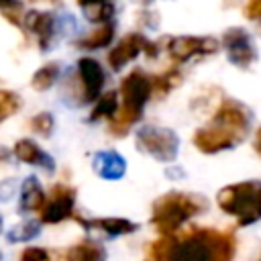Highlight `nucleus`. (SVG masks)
<instances>
[{"label":"nucleus","mask_w":261,"mask_h":261,"mask_svg":"<svg viewBox=\"0 0 261 261\" xmlns=\"http://www.w3.org/2000/svg\"><path fill=\"white\" fill-rule=\"evenodd\" d=\"M234 239L214 228H194L186 234H163L151 245L153 261H232Z\"/></svg>","instance_id":"1"},{"label":"nucleus","mask_w":261,"mask_h":261,"mask_svg":"<svg viewBox=\"0 0 261 261\" xmlns=\"http://www.w3.org/2000/svg\"><path fill=\"white\" fill-rule=\"evenodd\" d=\"M251 130V110L237 100H222L208 126L194 135V145L202 153H218L239 145Z\"/></svg>","instance_id":"2"},{"label":"nucleus","mask_w":261,"mask_h":261,"mask_svg":"<svg viewBox=\"0 0 261 261\" xmlns=\"http://www.w3.org/2000/svg\"><path fill=\"white\" fill-rule=\"evenodd\" d=\"M118 94H120L118 112H116V116L112 120H108L110 122L108 130L114 137L126 135V130L141 118L145 104L153 96V82L145 71L133 69L128 75L122 77Z\"/></svg>","instance_id":"3"},{"label":"nucleus","mask_w":261,"mask_h":261,"mask_svg":"<svg viewBox=\"0 0 261 261\" xmlns=\"http://www.w3.org/2000/svg\"><path fill=\"white\" fill-rule=\"evenodd\" d=\"M206 208H208L206 198L198 194L169 192L163 194L159 200H155L151 222L161 234H173L184 222L202 214Z\"/></svg>","instance_id":"4"},{"label":"nucleus","mask_w":261,"mask_h":261,"mask_svg":"<svg viewBox=\"0 0 261 261\" xmlns=\"http://www.w3.org/2000/svg\"><path fill=\"white\" fill-rule=\"evenodd\" d=\"M216 202L222 212L234 216L241 226H249L261 220V181L247 179L224 186Z\"/></svg>","instance_id":"5"},{"label":"nucleus","mask_w":261,"mask_h":261,"mask_svg":"<svg viewBox=\"0 0 261 261\" xmlns=\"http://www.w3.org/2000/svg\"><path fill=\"white\" fill-rule=\"evenodd\" d=\"M137 149H141L143 153H147L149 157H153L161 163H171L177 157L179 139L169 128L143 126L137 130Z\"/></svg>","instance_id":"6"},{"label":"nucleus","mask_w":261,"mask_h":261,"mask_svg":"<svg viewBox=\"0 0 261 261\" xmlns=\"http://www.w3.org/2000/svg\"><path fill=\"white\" fill-rule=\"evenodd\" d=\"M141 53H147L149 57H153V55H157V45L149 43L139 33H130L122 41H118L114 45V49H110V53H108V65L112 67V71H120L126 63H130L133 59H137Z\"/></svg>","instance_id":"7"},{"label":"nucleus","mask_w":261,"mask_h":261,"mask_svg":"<svg viewBox=\"0 0 261 261\" xmlns=\"http://www.w3.org/2000/svg\"><path fill=\"white\" fill-rule=\"evenodd\" d=\"M75 77L80 86V98L82 104H88L92 100H98L102 96V88L106 82L102 65L92 57H82L75 67Z\"/></svg>","instance_id":"8"},{"label":"nucleus","mask_w":261,"mask_h":261,"mask_svg":"<svg viewBox=\"0 0 261 261\" xmlns=\"http://www.w3.org/2000/svg\"><path fill=\"white\" fill-rule=\"evenodd\" d=\"M218 41L214 37H175L167 45V53L175 63H186L194 57H206L218 51Z\"/></svg>","instance_id":"9"},{"label":"nucleus","mask_w":261,"mask_h":261,"mask_svg":"<svg viewBox=\"0 0 261 261\" xmlns=\"http://www.w3.org/2000/svg\"><path fill=\"white\" fill-rule=\"evenodd\" d=\"M73 204H75V192L69 186L57 184L51 188V196L45 200V206L41 208V222L45 224H57L65 218L73 216Z\"/></svg>","instance_id":"10"},{"label":"nucleus","mask_w":261,"mask_h":261,"mask_svg":"<svg viewBox=\"0 0 261 261\" xmlns=\"http://www.w3.org/2000/svg\"><path fill=\"white\" fill-rule=\"evenodd\" d=\"M222 45L226 49L228 61L239 67H249L257 57L255 45L245 29H228L222 35Z\"/></svg>","instance_id":"11"},{"label":"nucleus","mask_w":261,"mask_h":261,"mask_svg":"<svg viewBox=\"0 0 261 261\" xmlns=\"http://www.w3.org/2000/svg\"><path fill=\"white\" fill-rule=\"evenodd\" d=\"M22 27L37 35L39 47L43 51H49V47L53 43V37H55V18H53V14L31 10L22 18Z\"/></svg>","instance_id":"12"},{"label":"nucleus","mask_w":261,"mask_h":261,"mask_svg":"<svg viewBox=\"0 0 261 261\" xmlns=\"http://www.w3.org/2000/svg\"><path fill=\"white\" fill-rule=\"evenodd\" d=\"M92 167L94 171L102 177V179H120L126 171V161L122 155H118L116 151L108 149V151H98L92 157Z\"/></svg>","instance_id":"13"},{"label":"nucleus","mask_w":261,"mask_h":261,"mask_svg":"<svg viewBox=\"0 0 261 261\" xmlns=\"http://www.w3.org/2000/svg\"><path fill=\"white\" fill-rule=\"evenodd\" d=\"M14 157L29 165L45 167L47 171H53V159L31 139H20L14 143Z\"/></svg>","instance_id":"14"},{"label":"nucleus","mask_w":261,"mask_h":261,"mask_svg":"<svg viewBox=\"0 0 261 261\" xmlns=\"http://www.w3.org/2000/svg\"><path fill=\"white\" fill-rule=\"evenodd\" d=\"M75 220L86 226V228H96L102 230L104 234H108L110 239L114 237H122V234H130L137 230V224L130 222L128 218H92V220H84L80 216H75Z\"/></svg>","instance_id":"15"},{"label":"nucleus","mask_w":261,"mask_h":261,"mask_svg":"<svg viewBox=\"0 0 261 261\" xmlns=\"http://www.w3.org/2000/svg\"><path fill=\"white\" fill-rule=\"evenodd\" d=\"M45 192L39 184V179L35 175H29L22 186H20V204H18V212L24 214V212H35V210H41L45 206Z\"/></svg>","instance_id":"16"},{"label":"nucleus","mask_w":261,"mask_h":261,"mask_svg":"<svg viewBox=\"0 0 261 261\" xmlns=\"http://www.w3.org/2000/svg\"><path fill=\"white\" fill-rule=\"evenodd\" d=\"M114 39V24L112 22H102L98 29L90 31L86 37L77 39V47L80 49H88V51H94V49H104L112 43Z\"/></svg>","instance_id":"17"},{"label":"nucleus","mask_w":261,"mask_h":261,"mask_svg":"<svg viewBox=\"0 0 261 261\" xmlns=\"http://www.w3.org/2000/svg\"><path fill=\"white\" fill-rule=\"evenodd\" d=\"M67 261H106V251L94 241H82L67 249Z\"/></svg>","instance_id":"18"},{"label":"nucleus","mask_w":261,"mask_h":261,"mask_svg":"<svg viewBox=\"0 0 261 261\" xmlns=\"http://www.w3.org/2000/svg\"><path fill=\"white\" fill-rule=\"evenodd\" d=\"M118 106H120L118 94H116V92H106V94H102V96L96 100V106H94V110H92L90 120H100V118L112 120V118L116 116V112H118Z\"/></svg>","instance_id":"19"},{"label":"nucleus","mask_w":261,"mask_h":261,"mask_svg":"<svg viewBox=\"0 0 261 261\" xmlns=\"http://www.w3.org/2000/svg\"><path fill=\"white\" fill-rule=\"evenodd\" d=\"M39 232H41V222L29 218V220H22L16 226H12L6 234V241L8 243H24V241H33L35 237H39Z\"/></svg>","instance_id":"20"},{"label":"nucleus","mask_w":261,"mask_h":261,"mask_svg":"<svg viewBox=\"0 0 261 261\" xmlns=\"http://www.w3.org/2000/svg\"><path fill=\"white\" fill-rule=\"evenodd\" d=\"M57 77H59V63H45L41 69L35 71V75L31 80V86L37 92H45L57 82Z\"/></svg>","instance_id":"21"},{"label":"nucleus","mask_w":261,"mask_h":261,"mask_svg":"<svg viewBox=\"0 0 261 261\" xmlns=\"http://www.w3.org/2000/svg\"><path fill=\"white\" fill-rule=\"evenodd\" d=\"M151 82H153V94L155 96H165L169 90H173L179 82H181V71L179 69H167L165 73H161V75H155V77H151Z\"/></svg>","instance_id":"22"},{"label":"nucleus","mask_w":261,"mask_h":261,"mask_svg":"<svg viewBox=\"0 0 261 261\" xmlns=\"http://www.w3.org/2000/svg\"><path fill=\"white\" fill-rule=\"evenodd\" d=\"M18 108H20V98L14 92L0 90V122L6 120L8 116H12Z\"/></svg>","instance_id":"23"},{"label":"nucleus","mask_w":261,"mask_h":261,"mask_svg":"<svg viewBox=\"0 0 261 261\" xmlns=\"http://www.w3.org/2000/svg\"><path fill=\"white\" fill-rule=\"evenodd\" d=\"M29 126H31V130H35L37 135H41V137H49V135L53 133L55 120H53V116H51L49 112H39V114H35V116L31 118Z\"/></svg>","instance_id":"24"},{"label":"nucleus","mask_w":261,"mask_h":261,"mask_svg":"<svg viewBox=\"0 0 261 261\" xmlns=\"http://www.w3.org/2000/svg\"><path fill=\"white\" fill-rule=\"evenodd\" d=\"M18 261H49V253L41 247H29L20 253Z\"/></svg>","instance_id":"25"},{"label":"nucleus","mask_w":261,"mask_h":261,"mask_svg":"<svg viewBox=\"0 0 261 261\" xmlns=\"http://www.w3.org/2000/svg\"><path fill=\"white\" fill-rule=\"evenodd\" d=\"M245 16L251 20L261 18V0H249L245 6Z\"/></svg>","instance_id":"26"},{"label":"nucleus","mask_w":261,"mask_h":261,"mask_svg":"<svg viewBox=\"0 0 261 261\" xmlns=\"http://www.w3.org/2000/svg\"><path fill=\"white\" fill-rule=\"evenodd\" d=\"M112 0H77V4L86 10V8H94V6H100V4H108Z\"/></svg>","instance_id":"27"},{"label":"nucleus","mask_w":261,"mask_h":261,"mask_svg":"<svg viewBox=\"0 0 261 261\" xmlns=\"http://www.w3.org/2000/svg\"><path fill=\"white\" fill-rule=\"evenodd\" d=\"M255 151L261 155V128H259L257 135H255Z\"/></svg>","instance_id":"28"},{"label":"nucleus","mask_w":261,"mask_h":261,"mask_svg":"<svg viewBox=\"0 0 261 261\" xmlns=\"http://www.w3.org/2000/svg\"><path fill=\"white\" fill-rule=\"evenodd\" d=\"M16 4V0H0V8H6V6H12Z\"/></svg>","instance_id":"29"},{"label":"nucleus","mask_w":261,"mask_h":261,"mask_svg":"<svg viewBox=\"0 0 261 261\" xmlns=\"http://www.w3.org/2000/svg\"><path fill=\"white\" fill-rule=\"evenodd\" d=\"M0 232H2V216H0Z\"/></svg>","instance_id":"30"},{"label":"nucleus","mask_w":261,"mask_h":261,"mask_svg":"<svg viewBox=\"0 0 261 261\" xmlns=\"http://www.w3.org/2000/svg\"><path fill=\"white\" fill-rule=\"evenodd\" d=\"M0 259H2V255H0Z\"/></svg>","instance_id":"31"},{"label":"nucleus","mask_w":261,"mask_h":261,"mask_svg":"<svg viewBox=\"0 0 261 261\" xmlns=\"http://www.w3.org/2000/svg\"><path fill=\"white\" fill-rule=\"evenodd\" d=\"M259 261H261V259H259Z\"/></svg>","instance_id":"32"}]
</instances>
